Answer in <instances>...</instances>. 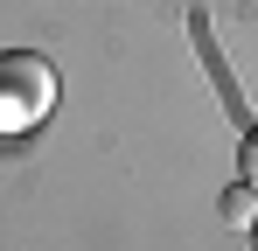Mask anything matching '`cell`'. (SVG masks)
Returning a JSON list of instances; mask_svg holds the SVG:
<instances>
[{"label":"cell","mask_w":258,"mask_h":251,"mask_svg":"<svg viewBox=\"0 0 258 251\" xmlns=\"http://www.w3.org/2000/svg\"><path fill=\"white\" fill-rule=\"evenodd\" d=\"M56 112V63L35 49H0V133H28Z\"/></svg>","instance_id":"cell-1"},{"label":"cell","mask_w":258,"mask_h":251,"mask_svg":"<svg viewBox=\"0 0 258 251\" xmlns=\"http://www.w3.org/2000/svg\"><path fill=\"white\" fill-rule=\"evenodd\" d=\"M223 223H230V230H251V223H258V189H251V181L223 189Z\"/></svg>","instance_id":"cell-2"},{"label":"cell","mask_w":258,"mask_h":251,"mask_svg":"<svg viewBox=\"0 0 258 251\" xmlns=\"http://www.w3.org/2000/svg\"><path fill=\"white\" fill-rule=\"evenodd\" d=\"M237 161H244V181H251V189H258V126H251V133H244V147H237Z\"/></svg>","instance_id":"cell-3"}]
</instances>
